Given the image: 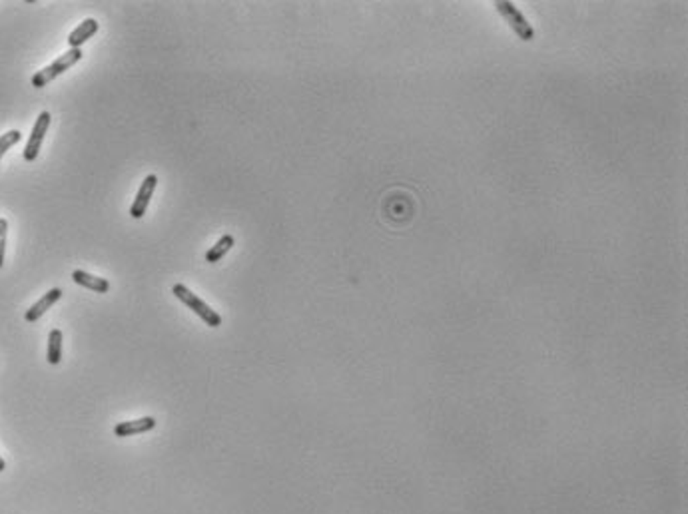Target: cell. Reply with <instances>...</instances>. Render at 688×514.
I'll use <instances>...</instances> for the list:
<instances>
[{"mask_svg":"<svg viewBox=\"0 0 688 514\" xmlns=\"http://www.w3.org/2000/svg\"><path fill=\"white\" fill-rule=\"evenodd\" d=\"M172 293L186 305L188 309H192L208 327H220L222 325V317H220V313L218 311H214V309L209 307L208 303H204L196 293H192L184 283H176L174 288H172Z\"/></svg>","mask_w":688,"mask_h":514,"instance_id":"obj_1","label":"cell"},{"mask_svg":"<svg viewBox=\"0 0 688 514\" xmlns=\"http://www.w3.org/2000/svg\"><path fill=\"white\" fill-rule=\"evenodd\" d=\"M80 58H82V50H80V48H70L68 52H64L60 58H56L52 64H48L46 68L38 70V72L32 76V86H34V88H44V86H48L56 76L64 74V72H66L68 68H72L76 62H80Z\"/></svg>","mask_w":688,"mask_h":514,"instance_id":"obj_2","label":"cell"},{"mask_svg":"<svg viewBox=\"0 0 688 514\" xmlns=\"http://www.w3.org/2000/svg\"><path fill=\"white\" fill-rule=\"evenodd\" d=\"M495 6H497V10H499L501 14L505 16V21L509 22L511 24V28L517 32V36L521 38V40H527V42H531L533 38H535V30H533V26L527 22V19L523 16V12L513 4V2H495Z\"/></svg>","mask_w":688,"mask_h":514,"instance_id":"obj_3","label":"cell"},{"mask_svg":"<svg viewBox=\"0 0 688 514\" xmlns=\"http://www.w3.org/2000/svg\"><path fill=\"white\" fill-rule=\"evenodd\" d=\"M50 112H41V116L36 118V124L30 132V138L26 142V148H24V160L26 162H34L41 154L42 142H44V136L50 128Z\"/></svg>","mask_w":688,"mask_h":514,"instance_id":"obj_4","label":"cell"},{"mask_svg":"<svg viewBox=\"0 0 688 514\" xmlns=\"http://www.w3.org/2000/svg\"><path fill=\"white\" fill-rule=\"evenodd\" d=\"M156 185H158V178H156L154 174H150V176H146V180L142 182V185L138 187V196H136L134 204L130 207V215H132L134 220L144 218L148 204H150V200H152V196H154Z\"/></svg>","mask_w":688,"mask_h":514,"instance_id":"obj_5","label":"cell"},{"mask_svg":"<svg viewBox=\"0 0 688 514\" xmlns=\"http://www.w3.org/2000/svg\"><path fill=\"white\" fill-rule=\"evenodd\" d=\"M60 297H62V289H58V288L50 289L48 293H44L41 299H38V301H36L32 307L26 311V315H24L26 323H36L42 315H44L48 309L52 307V305H54V303H56Z\"/></svg>","mask_w":688,"mask_h":514,"instance_id":"obj_6","label":"cell"},{"mask_svg":"<svg viewBox=\"0 0 688 514\" xmlns=\"http://www.w3.org/2000/svg\"><path fill=\"white\" fill-rule=\"evenodd\" d=\"M156 427V419L154 417H142V419H136V421H124V423H118L114 427V434L116 436H134V434H140V432H148L152 431Z\"/></svg>","mask_w":688,"mask_h":514,"instance_id":"obj_7","label":"cell"},{"mask_svg":"<svg viewBox=\"0 0 688 514\" xmlns=\"http://www.w3.org/2000/svg\"><path fill=\"white\" fill-rule=\"evenodd\" d=\"M98 32V22L94 19H86L84 22H80L68 36V44L70 48H80L84 42H88L94 34Z\"/></svg>","mask_w":688,"mask_h":514,"instance_id":"obj_8","label":"cell"},{"mask_svg":"<svg viewBox=\"0 0 688 514\" xmlns=\"http://www.w3.org/2000/svg\"><path fill=\"white\" fill-rule=\"evenodd\" d=\"M72 279H74V283H78V285H82V288L90 289V291H94V293H108V291H110V281H108V279H104V277H96V275H90V273H86L82 269H74V271H72Z\"/></svg>","mask_w":688,"mask_h":514,"instance_id":"obj_9","label":"cell"},{"mask_svg":"<svg viewBox=\"0 0 688 514\" xmlns=\"http://www.w3.org/2000/svg\"><path fill=\"white\" fill-rule=\"evenodd\" d=\"M46 359L50 365H58L62 361V331L52 329L48 335V351Z\"/></svg>","mask_w":688,"mask_h":514,"instance_id":"obj_10","label":"cell"},{"mask_svg":"<svg viewBox=\"0 0 688 514\" xmlns=\"http://www.w3.org/2000/svg\"><path fill=\"white\" fill-rule=\"evenodd\" d=\"M233 244H236L233 235H229V233L222 235V237H220V242L211 247V249H208V253H206V261H208V264H218V261H220V259H222V257L228 253L229 249L233 247Z\"/></svg>","mask_w":688,"mask_h":514,"instance_id":"obj_11","label":"cell"},{"mask_svg":"<svg viewBox=\"0 0 688 514\" xmlns=\"http://www.w3.org/2000/svg\"><path fill=\"white\" fill-rule=\"evenodd\" d=\"M21 138L22 134L19 130H10V132H6V134L0 136V160H2V156H4L12 145H16L21 142Z\"/></svg>","mask_w":688,"mask_h":514,"instance_id":"obj_12","label":"cell"},{"mask_svg":"<svg viewBox=\"0 0 688 514\" xmlns=\"http://www.w3.org/2000/svg\"><path fill=\"white\" fill-rule=\"evenodd\" d=\"M6 235H8V222L0 218V268L4 266V251H6Z\"/></svg>","mask_w":688,"mask_h":514,"instance_id":"obj_13","label":"cell"},{"mask_svg":"<svg viewBox=\"0 0 688 514\" xmlns=\"http://www.w3.org/2000/svg\"><path fill=\"white\" fill-rule=\"evenodd\" d=\"M4 469H6V463H4V458H2V456H0V473H2V471H4Z\"/></svg>","mask_w":688,"mask_h":514,"instance_id":"obj_14","label":"cell"}]
</instances>
